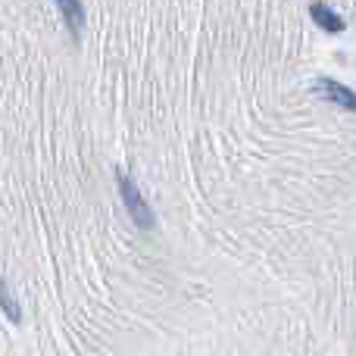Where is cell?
I'll return each mask as SVG.
<instances>
[{
  "label": "cell",
  "instance_id": "6da1fadb",
  "mask_svg": "<svg viewBox=\"0 0 356 356\" xmlns=\"http://www.w3.org/2000/svg\"><path fill=\"white\" fill-rule=\"evenodd\" d=\"M116 188H119V197H122V203H125V213L131 216V222H135L141 232H154L156 213L147 203V197L141 194V188L135 184V178L129 172H122V169H116Z\"/></svg>",
  "mask_w": 356,
  "mask_h": 356
},
{
  "label": "cell",
  "instance_id": "7a4b0ae2",
  "mask_svg": "<svg viewBox=\"0 0 356 356\" xmlns=\"http://www.w3.org/2000/svg\"><path fill=\"white\" fill-rule=\"evenodd\" d=\"M313 91L319 94L322 100H328V104L341 106V110H347V113H356V91L353 88H347L344 81L328 79V75H319V79L313 81Z\"/></svg>",
  "mask_w": 356,
  "mask_h": 356
},
{
  "label": "cell",
  "instance_id": "3957f363",
  "mask_svg": "<svg viewBox=\"0 0 356 356\" xmlns=\"http://www.w3.org/2000/svg\"><path fill=\"white\" fill-rule=\"evenodd\" d=\"M309 16H313V22L319 25L325 35H341V31L347 29L344 16H341L334 6H328L325 0H313V3H309Z\"/></svg>",
  "mask_w": 356,
  "mask_h": 356
},
{
  "label": "cell",
  "instance_id": "277c9868",
  "mask_svg": "<svg viewBox=\"0 0 356 356\" xmlns=\"http://www.w3.org/2000/svg\"><path fill=\"white\" fill-rule=\"evenodd\" d=\"M56 10H60L63 22H66L72 41H81V31H85V3L81 0H54Z\"/></svg>",
  "mask_w": 356,
  "mask_h": 356
},
{
  "label": "cell",
  "instance_id": "5b68a950",
  "mask_svg": "<svg viewBox=\"0 0 356 356\" xmlns=\"http://www.w3.org/2000/svg\"><path fill=\"white\" fill-rule=\"evenodd\" d=\"M0 313H3L13 325H19V322H22V307H19L16 294H13L10 282H6L3 275H0Z\"/></svg>",
  "mask_w": 356,
  "mask_h": 356
}]
</instances>
